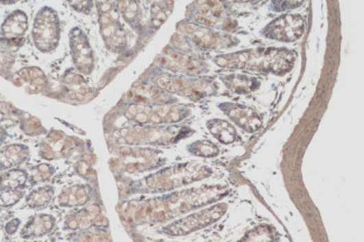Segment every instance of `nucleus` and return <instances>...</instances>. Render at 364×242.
<instances>
[{
  "instance_id": "obj_15",
  "label": "nucleus",
  "mask_w": 364,
  "mask_h": 242,
  "mask_svg": "<svg viewBox=\"0 0 364 242\" xmlns=\"http://www.w3.org/2000/svg\"><path fill=\"white\" fill-rule=\"evenodd\" d=\"M24 197V191L10 190L0 192V206L1 208H10L15 206Z\"/></svg>"
},
{
  "instance_id": "obj_6",
  "label": "nucleus",
  "mask_w": 364,
  "mask_h": 242,
  "mask_svg": "<svg viewBox=\"0 0 364 242\" xmlns=\"http://www.w3.org/2000/svg\"><path fill=\"white\" fill-rule=\"evenodd\" d=\"M31 156L29 148L26 145H8L0 150V172L17 169Z\"/></svg>"
},
{
  "instance_id": "obj_12",
  "label": "nucleus",
  "mask_w": 364,
  "mask_h": 242,
  "mask_svg": "<svg viewBox=\"0 0 364 242\" xmlns=\"http://www.w3.org/2000/svg\"><path fill=\"white\" fill-rule=\"evenodd\" d=\"M208 128L211 130L212 134L217 136V138L220 139L222 143L233 141L232 136L234 135V129L226 121L213 120L211 123H208Z\"/></svg>"
},
{
  "instance_id": "obj_19",
  "label": "nucleus",
  "mask_w": 364,
  "mask_h": 242,
  "mask_svg": "<svg viewBox=\"0 0 364 242\" xmlns=\"http://www.w3.org/2000/svg\"><path fill=\"white\" fill-rule=\"evenodd\" d=\"M7 136L8 134H7L6 129L0 126V146L3 144V141H6Z\"/></svg>"
},
{
  "instance_id": "obj_10",
  "label": "nucleus",
  "mask_w": 364,
  "mask_h": 242,
  "mask_svg": "<svg viewBox=\"0 0 364 242\" xmlns=\"http://www.w3.org/2000/svg\"><path fill=\"white\" fill-rule=\"evenodd\" d=\"M54 196V189L52 186H40L36 190L32 191L26 196V204L28 208L40 210L49 206Z\"/></svg>"
},
{
  "instance_id": "obj_16",
  "label": "nucleus",
  "mask_w": 364,
  "mask_h": 242,
  "mask_svg": "<svg viewBox=\"0 0 364 242\" xmlns=\"http://www.w3.org/2000/svg\"><path fill=\"white\" fill-rule=\"evenodd\" d=\"M22 129L25 134L29 136L40 135V132H43V128H42L40 121L33 117H28L26 119L23 120Z\"/></svg>"
},
{
  "instance_id": "obj_8",
  "label": "nucleus",
  "mask_w": 364,
  "mask_h": 242,
  "mask_svg": "<svg viewBox=\"0 0 364 242\" xmlns=\"http://www.w3.org/2000/svg\"><path fill=\"white\" fill-rule=\"evenodd\" d=\"M90 199V187L86 185H77L63 191L58 196V203L62 206H84Z\"/></svg>"
},
{
  "instance_id": "obj_4",
  "label": "nucleus",
  "mask_w": 364,
  "mask_h": 242,
  "mask_svg": "<svg viewBox=\"0 0 364 242\" xmlns=\"http://www.w3.org/2000/svg\"><path fill=\"white\" fill-rule=\"evenodd\" d=\"M27 15L23 10H15L7 16L5 22L1 25L0 37L6 43H16L22 40L25 33L27 32Z\"/></svg>"
},
{
  "instance_id": "obj_20",
  "label": "nucleus",
  "mask_w": 364,
  "mask_h": 242,
  "mask_svg": "<svg viewBox=\"0 0 364 242\" xmlns=\"http://www.w3.org/2000/svg\"><path fill=\"white\" fill-rule=\"evenodd\" d=\"M26 242H37V241H26Z\"/></svg>"
},
{
  "instance_id": "obj_1",
  "label": "nucleus",
  "mask_w": 364,
  "mask_h": 242,
  "mask_svg": "<svg viewBox=\"0 0 364 242\" xmlns=\"http://www.w3.org/2000/svg\"><path fill=\"white\" fill-rule=\"evenodd\" d=\"M233 61L219 62V65L234 66V68L251 69V70L270 71L282 73L289 70L294 61V54L287 49H257L247 52L236 53Z\"/></svg>"
},
{
  "instance_id": "obj_13",
  "label": "nucleus",
  "mask_w": 364,
  "mask_h": 242,
  "mask_svg": "<svg viewBox=\"0 0 364 242\" xmlns=\"http://www.w3.org/2000/svg\"><path fill=\"white\" fill-rule=\"evenodd\" d=\"M226 81L229 88L234 90V93H250L254 90L252 83L257 82L254 79L247 77V75H230L226 77Z\"/></svg>"
},
{
  "instance_id": "obj_14",
  "label": "nucleus",
  "mask_w": 364,
  "mask_h": 242,
  "mask_svg": "<svg viewBox=\"0 0 364 242\" xmlns=\"http://www.w3.org/2000/svg\"><path fill=\"white\" fill-rule=\"evenodd\" d=\"M56 173V169L51 164L42 162L38 165L32 167L31 183L32 184H38L49 181Z\"/></svg>"
},
{
  "instance_id": "obj_18",
  "label": "nucleus",
  "mask_w": 364,
  "mask_h": 242,
  "mask_svg": "<svg viewBox=\"0 0 364 242\" xmlns=\"http://www.w3.org/2000/svg\"><path fill=\"white\" fill-rule=\"evenodd\" d=\"M21 223H22V221L17 218L12 219L10 222H7L6 226H5V231H6L7 234L12 236L14 233L17 232Z\"/></svg>"
},
{
  "instance_id": "obj_2",
  "label": "nucleus",
  "mask_w": 364,
  "mask_h": 242,
  "mask_svg": "<svg viewBox=\"0 0 364 242\" xmlns=\"http://www.w3.org/2000/svg\"><path fill=\"white\" fill-rule=\"evenodd\" d=\"M32 36L35 47L42 52H51L60 40V23L52 8L44 7L37 12Z\"/></svg>"
},
{
  "instance_id": "obj_5",
  "label": "nucleus",
  "mask_w": 364,
  "mask_h": 242,
  "mask_svg": "<svg viewBox=\"0 0 364 242\" xmlns=\"http://www.w3.org/2000/svg\"><path fill=\"white\" fill-rule=\"evenodd\" d=\"M56 221L49 215H37L32 217L25 224L21 237L23 239L33 240L49 234L56 227Z\"/></svg>"
},
{
  "instance_id": "obj_11",
  "label": "nucleus",
  "mask_w": 364,
  "mask_h": 242,
  "mask_svg": "<svg viewBox=\"0 0 364 242\" xmlns=\"http://www.w3.org/2000/svg\"><path fill=\"white\" fill-rule=\"evenodd\" d=\"M72 53H73L74 61L77 65H91L92 64V53L89 45L86 44L84 38L75 37L72 40Z\"/></svg>"
},
{
  "instance_id": "obj_17",
  "label": "nucleus",
  "mask_w": 364,
  "mask_h": 242,
  "mask_svg": "<svg viewBox=\"0 0 364 242\" xmlns=\"http://www.w3.org/2000/svg\"><path fill=\"white\" fill-rule=\"evenodd\" d=\"M193 148H196L195 150H192L193 153H195V155L211 156V155H215L217 153V149L208 143H196V144H193Z\"/></svg>"
},
{
  "instance_id": "obj_7",
  "label": "nucleus",
  "mask_w": 364,
  "mask_h": 242,
  "mask_svg": "<svg viewBox=\"0 0 364 242\" xmlns=\"http://www.w3.org/2000/svg\"><path fill=\"white\" fill-rule=\"evenodd\" d=\"M222 107L226 109L222 110L226 111L230 117H232V119L236 120V123H239L240 126L251 127V132L257 130L260 126V120L259 117L254 114V110H251L250 108L242 107V106H236V104H224Z\"/></svg>"
},
{
  "instance_id": "obj_3",
  "label": "nucleus",
  "mask_w": 364,
  "mask_h": 242,
  "mask_svg": "<svg viewBox=\"0 0 364 242\" xmlns=\"http://www.w3.org/2000/svg\"><path fill=\"white\" fill-rule=\"evenodd\" d=\"M304 32V19L300 15H284L275 19L266 27L265 34L274 40L293 42Z\"/></svg>"
},
{
  "instance_id": "obj_9",
  "label": "nucleus",
  "mask_w": 364,
  "mask_h": 242,
  "mask_svg": "<svg viewBox=\"0 0 364 242\" xmlns=\"http://www.w3.org/2000/svg\"><path fill=\"white\" fill-rule=\"evenodd\" d=\"M28 173L25 169H12L0 175V192L23 190L28 181Z\"/></svg>"
}]
</instances>
